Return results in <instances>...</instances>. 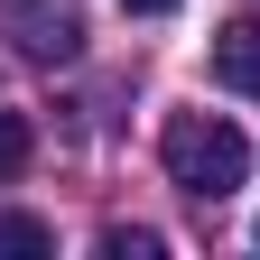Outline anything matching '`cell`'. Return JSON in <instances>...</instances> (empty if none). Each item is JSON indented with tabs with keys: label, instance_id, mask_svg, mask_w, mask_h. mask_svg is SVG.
I'll use <instances>...</instances> for the list:
<instances>
[{
	"label": "cell",
	"instance_id": "52a82bcc",
	"mask_svg": "<svg viewBox=\"0 0 260 260\" xmlns=\"http://www.w3.org/2000/svg\"><path fill=\"white\" fill-rule=\"evenodd\" d=\"M121 10H130V19H168L177 0H121Z\"/></svg>",
	"mask_w": 260,
	"mask_h": 260
},
{
	"label": "cell",
	"instance_id": "7a4b0ae2",
	"mask_svg": "<svg viewBox=\"0 0 260 260\" xmlns=\"http://www.w3.org/2000/svg\"><path fill=\"white\" fill-rule=\"evenodd\" d=\"M0 19H19L28 28V56H75V38H84V28H75V10H38V0H0Z\"/></svg>",
	"mask_w": 260,
	"mask_h": 260
},
{
	"label": "cell",
	"instance_id": "6da1fadb",
	"mask_svg": "<svg viewBox=\"0 0 260 260\" xmlns=\"http://www.w3.org/2000/svg\"><path fill=\"white\" fill-rule=\"evenodd\" d=\"M158 158H168V186H186L195 205H223V195L251 177V140L223 112H177L158 130Z\"/></svg>",
	"mask_w": 260,
	"mask_h": 260
},
{
	"label": "cell",
	"instance_id": "8992f818",
	"mask_svg": "<svg viewBox=\"0 0 260 260\" xmlns=\"http://www.w3.org/2000/svg\"><path fill=\"white\" fill-rule=\"evenodd\" d=\"M103 260H158V233H103Z\"/></svg>",
	"mask_w": 260,
	"mask_h": 260
},
{
	"label": "cell",
	"instance_id": "5b68a950",
	"mask_svg": "<svg viewBox=\"0 0 260 260\" xmlns=\"http://www.w3.org/2000/svg\"><path fill=\"white\" fill-rule=\"evenodd\" d=\"M0 251H10V260H28V251H56V233H47L38 214H0Z\"/></svg>",
	"mask_w": 260,
	"mask_h": 260
},
{
	"label": "cell",
	"instance_id": "ba28073f",
	"mask_svg": "<svg viewBox=\"0 0 260 260\" xmlns=\"http://www.w3.org/2000/svg\"><path fill=\"white\" fill-rule=\"evenodd\" d=\"M251 242H260V223H251Z\"/></svg>",
	"mask_w": 260,
	"mask_h": 260
},
{
	"label": "cell",
	"instance_id": "3957f363",
	"mask_svg": "<svg viewBox=\"0 0 260 260\" xmlns=\"http://www.w3.org/2000/svg\"><path fill=\"white\" fill-rule=\"evenodd\" d=\"M214 84L260 93V19H233V28L214 38Z\"/></svg>",
	"mask_w": 260,
	"mask_h": 260
},
{
	"label": "cell",
	"instance_id": "277c9868",
	"mask_svg": "<svg viewBox=\"0 0 260 260\" xmlns=\"http://www.w3.org/2000/svg\"><path fill=\"white\" fill-rule=\"evenodd\" d=\"M28 149H38V130H28V112H0V186H10L28 168Z\"/></svg>",
	"mask_w": 260,
	"mask_h": 260
}]
</instances>
